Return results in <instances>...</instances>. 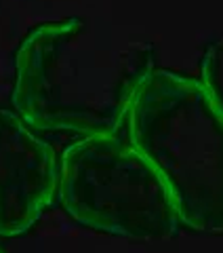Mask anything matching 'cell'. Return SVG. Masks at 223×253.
Instances as JSON below:
<instances>
[{
	"label": "cell",
	"instance_id": "6da1fadb",
	"mask_svg": "<svg viewBox=\"0 0 223 253\" xmlns=\"http://www.w3.org/2000/svg\"><path fill=\"white\" fill-rule=\"evenodd\" d=\"M152 72V44L122 28L91 19L44 23L15 57L13 106L40 131L114 135Z\"/></svg>",
	"mask_w": 223,
	"mask_h": 253
},
{
	"label": "cell",
	"instance_id": "3957f363",
	"mask_svg": "<svg viewBox=\"0 0 223 253\" xmlns=\"http://www.w3.org/2000/svg\"><path fill=\"white\" fill-rule=\"evenodd\" d=\"M59 199L78 224L131 241H169L181 224L169 188L131 141L86 135L63 152Z\"/></svg>",
	"mask_w": 223,
	"mask_h": 253
},
{
	"label": "cell",
	"instance_id": "7a4b0ae2",
	"mask_svg": "<svg viewBox=\"0 0 223 253\" xmlns=\"http://www.w3.org/2000/svg\"><path fill=\"white\" fill-rule=\"evenodd\" d=\"M129 139L162 177L181 224L223 232V112L202 83L154 70L129 112Z\"/></svg>",
	"mask_w": 223,
	"mask_h": 253
},
{
	"label": "cell",
	"instance_id": "8992f818",
	"mask_svg": "<svg viewBox=\"0 0 223 253\" xmlns=\"http://www.w3.org/2000/svg\"><path fill=\"white\" fill-rule=\"evenodd\" d=\"M0 253H2V251H0Z\"/></svg>",
	"mask_w": 223,
	"mask_h": 253
},
{
	"label": "cell",
	"instance_id": "277c9868",
	"mask_svg": "<svg viewBox=\"0 0 223 253\" xmlns=\"http://www.w3.org/2000/svg\"><path fill=\"white\" fill-rule=\"evenodd\" d=\"M19 114L0 110V236L30 230L59 188L53 148Z\"/></svg>",
	"mask_w": 223,
	"mask_h": 253
},
{
	"label": "cell",
	"instance_id": "5b68a950",
	"mask_svg": "<svg viewBox=\"0 0 223 253\" xmlns=\"http://www.w3.org/2000/svg\"><path fill=\"white\" fill-rule=\"evenodd\" d=\"M202 84L223 112V36L206 49L202 57Z\"/></svg>",
	"mask_w": 223,
	"mask_h": 253
}]
</instances>
